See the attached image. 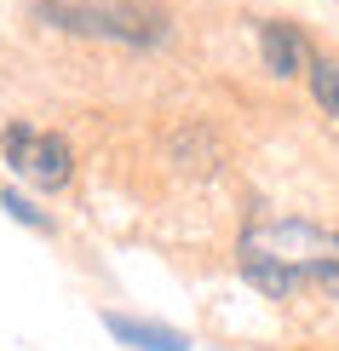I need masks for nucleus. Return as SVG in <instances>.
Returning <instances> with one entry per match:
<instances>
[{
  "label": "nucleus",
  "instance_id": "f257e3e1",
  "mask_svg": "<svg viewBox=\"0 0 339 351\" xmlns=\"http://www.w3.org/2000/svg\"><path fill=\"white\" fill-rule=\"evenodd\" d=\"M242 276L271 300L339 294V237L311 219H259L236 247Z\"/></svg>",
  "mask_w": 339,
  "mask_h": 351
},
{
  "label": "nucleus",
  "instance_id": "f03ea898",
  "mask_svg": "<svg viewBox=\"0 0 339 351\" xmlns=\"http://www.w3.org/2000/svg\"><path fill=\"white\" fill-rule=\"evenodd\" d=\"M40 18L75 35H110L127 47H155L167 35V12L155 0H40Z\"/></svg>",
  "mask_w": 339,
  "mask_h": 351
},
{
  "label": "nucleus",
  "instance_id": "7ed1b4c3",
  "mask_svg": "<svg viewBox=\"0 0 339 351\" xmlns=\"http://www.w3.org/2000/svg\"><path fill=\"white\" fill-rule=\"evenodd\" d=\"M0 156H6V167L18 173V179L40 184V190H64L75 162H69V144L58 133H35V127H6L0 133Z\"/></svg>",
  "mask_w": 339,
  "mask_h": 351
},
{
  "label": "nucleus",
  "instance_id": "20e7f679",
  "mask_svg": "<svg viewBox=\"0 0 339 351\" xmlns=\"http://www.w3.org/2000/svg\"><path fill=\"white\" fill-rule=\"evenodd\" d=\"M259 52H264V69L271 75H311V40H305V29H293L282 18H271V23H259Z\"/></svg>",
  "mask_w": 339,
  "mask_h": 351
},
{
  "label": "nucleus",
  "instance_id": "39448f33",
  "mask_svg": "<svg viewBox=\"0 0 339 351\" xmlns=\"http://www.w3.org/2000/svg\"><path fill=\"white\" fill-rule=\"evenodd\" d=\"M104 328L132 351H190V340L167 323H138V317H104Z\"/></svg>",
  "mask_w": 339,
  "mask_h": 351
},
{
  "label": "nucleus",
  "instance_id": "423d86ee",
  "mask_svg": "<svg viewBox=\"0 0 339 351\" xmlns=\"http://www.w3.org/2000/svg\"><path fill=\"white\" fill-rule=\"evenodd\" d=\"M311 93H316V104L328 110V115H339V52L311 64Z\"/></svg>",
  "mask_w": 339,
  "mask_h": 351
},
{
  "label": "nucleus",
  "instance_id": "0eeeda50",
  "mask_svg": "<svg viewBox=\"0 0 339 351\" xmlns=\"http://www.w3.org/2000/svg\"><path fill=\"white\" fill-rule=\"evenodd\" d=\"M6 213H12V219H23V225H35V230H40V225H47V219H40L35 208H29V202L18 196V190H6Z\"/></svg>",
  "mask_w": 339,
  "mask_h": 351
}]
</instances>
